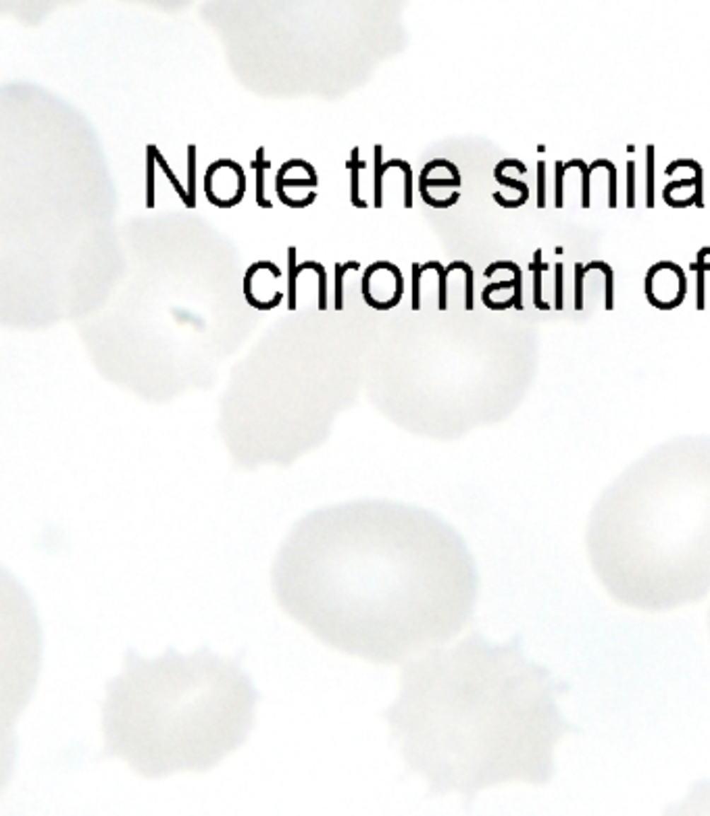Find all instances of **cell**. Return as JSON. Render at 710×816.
Here are the masks:
<instances>
[{"instance_id": "cell-1", "label": "cell", "mask_w": 710, "mask_h": 816, "mask_svg": "<svg viewBox=\"0 0 710 816\" xmlns=\"http://www.w3.org/2000/svg\"><path fill=\"white\" fill-rule=\"evenodd\" d=\"M271 585L281 610L325 646L400 665L471 623L479 573L462 535L440 515L354 500L313 511L290 529Z\"/></svg>"}, {"instance_id": "cell-2", "label": "cell", "mask_w": 710, "mask_h": 816, "mask_svg": "<svg viewBox=\"0 0 710 816\" xmlns=\"http://www.w3.org/2000/svg\"><path fill=\"white\" fill-rule=\"evenodd\" d=\"M569 683L523 652L517 633L494 643L477 629L402 670L385 710L390 735L429 795L460 793L465 804L494 785H546L554 747L581 733L561 712Z\"/></svg>"}, {"instance_id": "cell-3", "label": "cell", "mask_w": 710, "mask_h": 816, "mask_svg": "<svg viewBox=\"0 0 710 816\" xmlns=\"http://www.w3.org/2000/svg\"><path fill=\"white\" fill-rule=\"evenodd\" d=\"M586 546L608 595L667 612L710 592V448L677 445L629 469L592 508Z\"/></svg>"}, {"instance_id": "cell-4", "label": "cell", "mask_w": 710, "mask_h": 816, "mask_svg": "<svg viewBox=\"0 0 710 816\" xmlns=\"http://www.w3.org/2000/svg\"><path fill=\"white\" fill-rule=\"evenodd\" d=\"M257 702L240 658L169 648L146 660L127 650L103 702L105 756L125 760L146 779L211 771L246 742Z\"/></svg>"}, {"instance_id": "cell-5", "label": "cell", "mask_w": 710, "mask_h": 816, "mask_svg": "<svg viewBox=\"0 0 710 816\" xmlns=\"http://www.w3.org/2000/svg\"><path fill=\"white\" fill-rule=\"evenodd\" d=\"M365 304L373 310H392L405 296V279L400 269L390 260L371 262L361 279Z\"/></svg>"}, {"instance_id": "cell-6", "label": "cell", "mask_w": 710, "mask_h": 816, "mask_svg": "<svg viewBox=\"0 0 710 816\" xmlns=\"http://www.w3.org/2000/svg\"><path fill=\"white\" fill-rule=\"evenodd\" d=\"M246 194V173L233 158H219L206 167L204 196L217 209H233Z\"/></svg>"}, {"instance_id": "cell-7", "label": "cell", "mask_w": 710, "mask_h": 816, "mask_svg": "<svg viewBox=\"0 0 710 816\" xmlns=\"http://www.w3.org/2000/svg\"><path fill=\"white\" fill-rule=\"evenodd\" d=\"M646 284H663L660 290L646 294L650 304L660 310H671L681 306L683 298L687 294V279L683 269L673 260H660L650 267L646 275Z\"/></svg>"}, {"instance_id": "cell-8", "label": "cell", "mask_w": 710, "mask_h": 816, "mask_svg": "<svg viewBox=\"0 0 710 816\" xmlns=\"http://www.w3.org/2000/svg\"><path fill=\"white\" fill-rule=\"evenodd\" d=\"M663 816H710V779L696 781L687 795L667 806Z\"/></svg>"}, {"instance_id": "cell-9", "label": "cell", "mask_w": 710, "mask_h": 816, "mask_svg": "<svg viewBox=\"0 0 710 816\" xmlns=\"http://www.w3.org/2000/svg\"><path fill=\"white\" fill-rule=\"evenodd\" d=\"M500 269L511 271V273H513V279H508V281H498V284L487 286L486 290L482 292V300H489L491 294L498 292V290H513V292H515V294H513L515 308H517V310H523V269H521L517 262H513V260H496V262H491L486 271H484V275H486V277H491V275H494L496 271H500Z\"/></svg>"}, {"instance_id": "cell-10", "label": "cell", "mask_w": 710, "mask_h": 816, "mask_svg": "<svg viewBox=\"0 0 710 816\" xmlns=\"http://www.w3.org/2000/svg\"><path fill=\"white\" fill-rule=\"evenodd\" d=\"M494 180H496L498 184H502V186H511L515 187V190H519V198H515V200H506L500 192H494V200H496L500 206H504V209H519V206H523L525 202L529 200V187H527V184H525V182H519V180H513V177H506V175H504V169H500L498 165H496V169H494Z\"/></svg>"}, {"instance_id": "cell-11", "label": "cell", "mask_w": 710, "mask_h": 816, "mask_svg": "<svg viewBox=\"0 0 710 816\" xmlns=\"http://www.w3.org/2000/svg\"><path fill=\"white\" fill-rule=\"evenodd\" d=\"M359 146H354L350 152V161H348V169H350V204L356 206V209H369V202L361 198L359 194V187H361V169L367 167L365 161L359 158Z\"/></svg>"}, {"instance_id": "cell-12", "label": "cell", "mask_w": 710, "mask_h": 816, "mask_svg": "<svg viewBox=\"0 0 710 816\" xmlns=\"http://www.w3.org/2000/svg\"><path fill=\"white\" fill-rule=\"evenodd\" d=\"M709 255H710V246H702L700 252H698L696 262L689 264V269L696 271V284H698L696 306H698V310H704V306H706V284H704V279H706V273L710 271V262H706V257H709Z\"/></svg>"}, {"instance_id": "cell-13", "label": "cell", "mask_w": 710, "mask_h": 816, "mask_svg": "<svg viewBox=\"0 0 710 816\" xmlns=\"http://www.w3.org/2000/svg\"><path fill=\"white\" fill-rule=\"evenodd\" d=\"M264 152H267L264 146H259V150H257V158L252 161V169L257 171V204H259L261 209H273V202H269V198L264 196V173H267V169L271 167V161L267 158Z\"/></svg>"}, {"instance_id": "cell-14", "label": "cell", "mask_w": 710, "mask_h": 816, "mask_svg": "<svg viewBox=\"0 0 710 816\" xmlns=\"http://www.w3.org/2000/svg\"><path fill=\"white\" fill-rule=\"evenodd\" d=\"M359 269H361L359 260L336 262V269H334V308L337 313L344 308V275L348 271H359Z\"/></svg>"}, {"instance_id": "cell-15", "label": "cell", "mask_w": 710, "mask_h": 816, "mask_svg": "<svg viewBox=\"0 0 710 816\" xmlns=\"http://www.w3.org/2000/svg\"><path fill=\"white\" fill-rule=\"evenodd\" d=\"M298 260H296V246H290L288 248V308L290 310H296L298 308V294H296V290H298V286H296V281H298Z\"/></svg>"}, {"instance_id": "cell-16", "label": "cell", "mask_w": 710, "mask_h": 816, "mask_svg": "<svg viewBox=\"0 0 710 816\" xmlns=\"http://www.w3.org/2000/svg\"><path fill=\"white\" fill-rule=\"evenodd\" d=\"M306 269H313L317 275H319V290H317V308L323 313V310H327V271H325V267L321 264V262H317V260H304V262H298V271L302 273V271H306Z\"/></svg>"}, {"instance_id": "cell-17", "label": "cell", "mask_w": 710, "mask_h": 816, "mask_svg": "<svg viewBox=\"0 0 710 816\" xmlns=\"http://www.w3.org/2000/svg\"><path fill=\"white\" fill-rule=\"evenodd\" d=\"M433 269L438 273V279H440V300H438V308L440 310H446L448 308V275L452 273L450 267H444L442 262L438 260H429L423 264V271H429Z\"/></svg>"}, {"instance_id": "cell-18", "label": "cell", "mask_w": 710, "mask_h": 816, "mask_svg": "<svg viewBox=\"0 0 710 816\" xmlns=\"http://www.w3.org/2000/svg\"><path fill=\"white\" fill-rule=\"evenodd\" d=\"M546 267L548 264L542 262V250H535V259H533V264H531V269H533V304L540 310H548L550 308V304H546L544 298H542V271Z\"/></svg>"}, {"instance_id": "cell-19", "label": "cell", "mask_w": 710, "mask_h": 816, "mask_svg": "<svg viewBox=\"0 0 710 816\" xmlns=\"http://www.w3.org/2000/svg\"><path fill=\"white\" fill-rule=\"evenodd\" d=\"M156 146L149 144L146 146V209H154L156 200H154V190H156V182H154V171H156Z\"/></svg>"}, {"instance_id": "cell-20", "label": "cell", "mask_w": 710, "mask_h": 816, "mask_svg": "<svg viewBox=\"0 0 710 816\" xmlns=\"http://www.w3.org/2000/svg\"><path fill=\"white\" fill-rule=\"evenodd\" d=\"M383 146L381 144H375V187H373V206L375 209H383Z\"/></svg>"}, {"instance_id": "cell-21", "label": "cell", "mask_w": 710, "mask_h": 816, "mask_svg": "<svg viewBox=\"0 0 710 816\" xmlns=\"http://www.w3.org/2000/svg\"><path fill=\"white\" fill-rule=\"evenodd\" d=\"M392 167H398L405 173V209H412V204H414L412 202V177L414 175H412L411 165L402 158H390L388 163H383V171H388Z\"/></svg>"}, {"instance_id": "cell-22", "label": "cell", "mask_w": 710, "mask_h": 816, "mask_svg": "<svg viewBox=\"0 0 710 816\" xmlns=\"http://www.w3.org/2000/svg\"><path fill=\"white\" fill-rule=\"evenodd\" d=\"M588 269H600L606 277V302H604V308L606 310H612L615 308V271L608 262L604 260H594V262H588L586 264Z\"/></svg>"}, {"instance_id": "cell-23", "label": "cell", "mask_w": 710, "mask_h": 816, "mask_svg": "<svg viewBox=\"0 0 710 816\" xmlns=\"http://www.w3.org/2000/svg\"><path fill=\"white\" fill-rule=\"evenodd\" d=\"M154 154H156V165L161 167V171L165 173V177L169 180V184H171V186H173V190L178 192V196L182 198V202H184V206H186V209H187V204H190V200H187V190H186V187H184V184L180 182V177H178V175L173 173V169L169 167V163H167V158L163 156V152H161V150L156 148V152H154Z\"/></svg>"}, {"instance_id": "cell-24", "label": "cell", "mask_w": 710, "mask_h": 816, "mask_svg": "<svg viewBox=\"0 0 710 816\" xmlns=\"http://www.w3.org/2000/svg\"><path fill=\"white\" fill-rule=\"evenodd\" d=\"M186 190H187V209H194L196 206V146L194 144H187V180H186Z\"/></svg>"}, {"instance_id": "cell-25", "label": "cell", "mask_w": 710, "mask_h": 816, "mask_svg": "<svg viewBox=\"0 0 710 816\" xmlns=\"http://www.w3.org/2000/svg\"><path fill=\"white\" fill-rule=\"evenodd\" d=\"M646 206H654V146H646Z\"/></svg>"}, {"instance_id": "cell-26", "label": "cell", "mask_w": 710, "mask_h": 816, "mask_svg": "<svg viewBox=\"0 0 710 816\" xmlns=\"http://www.w3.org/2000/svg\"><path fill=\"white\" fill-rule=\"evenodd\" d=\"M598 167L608 169V177H610V182H608V206L615 209V206H617V169H615L612 161H608V158H598V161H594V163L590 165V171H594V169H598Z\"/></svg>"}, {"instance_id": "cell-27", "label": "cell", "mask_w": 710, "mask_h": 816, "mask_svg": "<svg viewBox=\"0 0 710 816\" xmlns=\"http://www.w3.org/2000/svg\"><path fill=\"white\" fill-rule=\"evenodd\" d=\"M571 167H577V169L581 171V177H583V198H581V206H583V209H590V204H592V198H590V175H592L590 165H586L581 158H573V161L564 163V169H566V171H569Z\"/></svg>"}, {"instance_id": "cell-28", "label": "cell", "mask_w": 710, "mask_h": 816, "mask_svg": "<svg viewBox=\"0 0 710 816\" xmlns=\"http://www.w3.org/2000/svg\"><path fill=\"white\" fill-rule=\"evenodd\" d=\"M454 267L456 269H460V271H465V277H467V286H465V308L467 310H473V286H475V273H473V269H471V264L469 262H465V260H454Z\"/></svg>"}, {"instance_id": "cell-29", "label": "cell", "mask_w": 710, "mask_h": 816, "mask_svg": "<svg viewBox=\"0 0 710 816\" xmlns=\"http://www.w3.org/2000/svg\"><path fill=\"white\" fill-rule=\"evenodd\" d=\"M319 186V180L315 177H284V175H275V192H286V187H317Z\"/></svg>"}, {"instance_id": "cell-30", "label": "cell", "mask_w": 710, "mask_h": 816, "mask_svg": "<svg viewBox=\"0 0 710 816\" xmlns=\"http://www.w3.org/2000/svg\"><path fill=\"white\" fill-rule=\"evenodd\" d=\"M419 194H421V198H423V202L427 204V206H433V209H448V206H452V204H456L458 202V198H460V194L458 192H452V196L450 198H446V200H438V198H433L431 194H429V190L423 186H419Z\"/></svg>"}, {"instance_id": "cell-31", "label": "cell", "mask_w": 710, "mask_h": 816, "mask_svg": "<svg viewBox=\"0 0 710 816\" xmlns=\"http://www.w3.org/2000/svg\"><path fill=\"white\" fill-rule=\"evenodd\" d=\"M412 310H421V277H423V264L412 262Z\"/></svg>"}, {"instance_id": "cell-32", "label": "cell", "mask_w": 710, "mask_h": 816, "mask_svg": "<svg viewBox=\"0 0 710 816\" xmlns=\"http://www.w3.org/2000/svg\"><path fill=\"white\" fill-rule=\"evenodd\" d=\"M590 269L581 262L575 264V310H581L583 308V275L588 273Z\"/></svg>"}, {"instance_id": "cell-33", "label": "cell", "mask_w": 710, "mask_h": 816, "mask_svg": "<svg viewBox=\"0 0 710 816\" xmlns=\"http://www.w3.org/2000/svg\"><path fill=\"white\" fill-rule=\"evenodd\" d=\"M636 206V161L627 163V209Z\"/></svg>"}, {"instance_id": "cell-34", "label": "cell", "mask_w": 710, "mask_h": 816, "mask_svg": "<svg viewBox=\"0 0 710 816\" xmlns=\"http://www.w3.org/2000/svg\"><path fill=\"white\" fill-rule=\"evenodd\" d=\"M546 206V163H537V209Z\"/></svg>"}, {"instance_id": "cell-35", "label": "cell", "mask_w": 710, "mask_h": 816, "mask_svg": "<svg viewBox=\"0 0 710 816\" xmlns=\"http://www.w3.org/2000/svg\"><path fill=\"white\" fill-rule=\"evenodd\" d=\"M564 173H566V169H564V163H561V161H557V209H562L564 206Z\"/></svg>"}, {"instance_id": "cell-36", "label": "cell", "mask_w": 710, "mask_h": 816, "mask_svg": "<svg viewBox=\"0 0 710 816\" xmlns=\"http://www.w3.org/2000/svg\"><path fill=\"white\" fill-rule=\"evenodd\" d=\"M419 186L423 187H458L460 186V182L458 180H454V177H448V180H436V177H419Z\"/></svg>"}, {"instance_id": "cell-37", "label": "cell", "mask_w": 710, "mask_h": 816, "mask_svg": "<svg viewBox=\"0 0 710 816\" xmlns=\"http://www.w3.org/2000/svg\"><path fill=\"white\" fill-rule=\"evenodd\" d=\"M554 271H557V290H554V308H559V310H562L564 308V302H562V279H564V267H562L561 262L554 267Z\"/></svg>"}, {"instance_id": "cell-38", "label": "cell", "mask_w": 710, "mask_h": 816, "mask_svg": "<svg viewBox=\"0 0 710 816\" xmlns=\"http://www.w3.org/2000/svg\"><path fill=\"white\" fill-rule=\"evenodd\" d=\"M709 627H710V614H709Z\"/></svg>"}]
</instances>
